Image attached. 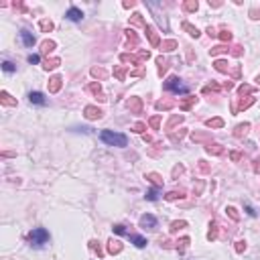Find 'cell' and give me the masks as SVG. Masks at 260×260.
Returning <instances> with one entry per match:
<instances>
[{
    "mask_svg": "<svg viewBox=\"0 0 260 260\" xmlns=\"http://www.w3.org/2000/svg\"><path fill=\"white\" fill-rule=\"evenodd\" d=\"M222 120H219V118H215V120H207V126H214V128H219V126H222Z\"/></svg>",
    "mask_w": 260,
    "mask_h": 260,
    "instance_id": "9a60e30c",
    "label": "cell"
},
{
    "mask_svg": "<svg viewBox=\"0 0 260 260\" xmlns=\"http://www.w3.org/2000/svg\"><path fill=\"white\" fill-rule=\"evenodd\" d=\"M167 197H169V199H177V197H181V193H175V191H173V193H169Z\"/></svg>",
    "mask_w": 260,
    "mask_h": 260,
    "instance_id": "1f68e13d",
    "label": "cell"
},
{
    "mask_svg": "<svg viewBox=\"0 0 260 260\" xmlns=\"http://www.w3.org/2000/svg\"><path fill=\"white\" fill-rule=\"evenodd\" d=\"M185 8H187V10H195V8H197V2H187Z\"/></svg>",
    "mask_w": 260,
    "mask_h": 260,
    "instance_id": "4316f807",
    "label": "cell"
},
{
    "mask_svg": "<svg viewBox=\"0 0 260 260\" xmlns=\"http://www.w3.org/2000/svg\"><path fill=\"white\" fill-rule=\"evenodd\" d=\"M29 240H31L33 246H37V248H43V246L49 242V232H47L45 228H35L31 234H29Z\"/></svg>",
    "mask_w": 260,
    "mask_h": 260,
    "instance_id": "7a4b0ae2",
    "label": "cell"
},
{
    "mask_svg": "<svg viewBox=\"0 0 260 260\" xmlns=\"http://www.w3.org/2000/svg\"><path fill=\"white\" fill-rule=\"evenodd\" d=\"M183 27H185V29H187V31H189V35H193V37H197V35H199V31H197V29H193V27H191V24H187V23H185V24H183Z\"/></svg>",
    "mask_w": 260,
    "mask_h": 260,
    "instance_id": "ac0fdd59",
    "label": "cell"
},
{
    "mask_svg": "<svg viewBox=\"0 0 260 260\" xmlns=\"http://www.w3.org/2000/svg\"><path fill=\"white\" fill-rule=\"evenodd\" d=\"M157 197H159V189H150V191L146 193V199H149V201H154Z\"/></svg>",
    "mask_w": 260,
    "mask_h": 260,
    "instance_id": "4fadbf2b",
    "label": "cell"
},
{
    "mask_svg": "<svg viewBox=\"0 0 260 260\" xmlns=\"http://www.w3.org/2000/svg\"><path fill=\"white\" fill-rule=\"evenodd\" d=\"M258 84H260V77H258Z\"/></svg>",
    "mask_w": 260,
    "mask_h": 260,
    "instance_id": "836d02e7",
    "label": "cell"
},
{
    "mask_svg": "<svg viewBox=\"0 0 260 260\" xmlns=\"http://www.w3.org/2000/svg\"><path fill=\"white\" fill-rule=\"evenodd\" d=\"M130 240H132L134 246H138V248H144V246H146V240L142 236H130Z\"/></svg>",
    "mask_w": 260,
    "mask_h": 260,
    "instance_id": "9c48e42d",
    "label": "cell"
},
{
    "mask_svg": "<svg viewBox=\"0 0 260 260\" xmlns=\"http://www.w3.org/2000/svg\"><path fill=\"white\" fill-rule=\"evenodd\" d=\"M57 63H59L57 59H51V61H47V63H45V69H53V67H57Z\"/></svg>",
    "mask_w": 260,
    "mask_h": 260,
    "instance_id": "ffe728a7",
    "label": "cell"
},
{
    "mask_svg": "<svg viewBox=\"0 0 260 260\" xmlns=\"http://www.w3.org/2000/svg\"><path fill=\"white\" fill-rule=\"evenodd\" d=\"M108 250L114 254V252H120V250H122V246H120V242H114V240H112V242H110V246H108Z\"/></svg>",
    "mask_w": 260,
    "mask_h": 260,
    "instance_id": "30bf717a",
    "label": "cell"
},
{
    "mask_svg": "<svg viewBox=\"0 0 260 260\" xmlns=\"http://www.w3.org/2000/svg\"><path fill=\"white\" fill-rule=\"evenodd\" d=\"M226 211H228V214H230V215H232V218H234V219H238V214H236V209H234V207H228V209H226Z\"/></svg>",
    "mask_w": 260,
    "mask_h": 260,
    "instance_id": "83f0119b",
    "label": "cell"
},
{
    "mask_svg": "<svg viewBox=\"0 0 260 260\" xmlns=\"http://www.w3.org/2000/svg\"><path fill=\"white\" fill-rule=\"evenodd\" d=\"M2 98H4V104H14V102H12V100H10V96H8L6 92L2 94Z\"/></svg>",
    "mask_w": 260,
    "mask_h": 260,
    "instance_id": "4dcf8cb0",
    "label": "cell"
},
{
    "mask_svg": "<svg viewBox=\"0 0 260 260\" xmlns=\"http://www.w3.org/2000/svg\"><path fill=\"white\" fill-rule=\"evenodd\" d=\"M215 67H218V71H226V61H215Z\"/></svg>",
    "mask_w": 260,
    "mask_h": 260,
    "instance_id": "7402d4cb",
    "label": "cell"
},
{
    "mask_svg": "<svg viewBox=\"0 0 260 260\" xmlns=\"http://www.w3.org/2000/svg\"><path fill=\"white\" fill-rule=\"evenodd\" d=\"M207 153H222V149H219V144H209L207 146Z\"/></svg>",
    "mask_w": 260,
    "mask_h": 260,
    "instance_id": "d6986e66",
    "label": "cell"
},
{
    "mask_svg": "<svg viewBox=\"0 0 260 260\" xmlns=\"http://www.w3.org/2000/svg\"><path fill=\"white\" fill-rule=\"evenodd\" d=\"M2 69H4L6 73H12V71H14V65H12L10 61H4V63H2Z\"/></svg>",
    "mask_w": 260,
    "mask_h": 260,
    "instance_id": "5bb4252c",
    "label": "cell"
},
{
    "mask_svg": "<svg viewBox=\"0 0 260 260\" xmlns=\"http://www.w3.org/2000/svg\"><path fill=\"white\" fill-rule=\"evenodd\" d=\"M128 106H132L134 110H138V108H140V102H138V100H132V102H128Z\"/></svg>",
    "mask_w": 260,
    "mask_h": 260,
    "instance_id": "484cf974",
    "label": "cell"
},
{
    "mask_svg": "<svg viewBox=\"0 0 260 260\" xmlns=\"http://www.w3.org/2000/svg\"><path fill=\"white\" fill-rule=\"evenodd\" d=\"M149 179L153 181V183H157V185H161V179H159V175H154V173H150L149 175Z\"/></svg>",
    "mask_w": 260,
    "mask_h": 260,
    "instance_id": "cb8c5ba5",
    "label": "cell"
},
{
    "mask_svg": "<svg viewBox=\"0 0 260 260\" xmlns=\"http://www.w3.org/2000/svg\"><path fill=\"white\" fill-rule=\"evenodd\" d=\"M140 226L142 228H154L157 226V218H154V215H142L140 218Z\"/></svg>",
    "mask_w": 260,
    "mask_h": 260,
    "instance_id": "8992f818",
    "label": "cell"
},
{
    "mask_svg": "<svg viewBox=\"0 0 260 260\" xmlns=\"http://www.w3.org/2000/svg\"><path fill=\"white\" fill-rule=\"evenodd\" d=\"M59 85H61V77H53L51 79V92H57Z\"/></svg>",
    "mask_w": 260,
    "mask_h": 260,
    "instance_id": "7c38bea8",
    "label": "cell"
},
{
    "mask_svg": "<svg viewBox=\"0 0 260 260\" xmlns=\"http://www.w3.org/2000/svg\"><path fill=\"white\" fill-rule=\"evenodd\" d=\"M114 232L116 234H126V230H124V226H114Z\"/></svg>",
    "mask_w": 260,
    "mask_h": 260,
    "instance_id": "f1b7e54d",
    "label": "cell"
},
{
    "mask_svg": "<svg viewBox=\"0 0 260 260\" xmlns=\"http://www.w3.org/2000/svg\"><path fill=\"white\" fill-rule=\"evenodd\" d=\"M20 39H23V43L27 47H33L35 45V37H33V33H29L27 29H23V31H20Z\"/></svg>",
    "mask_w": 260,
    "mask_h": 260,
    "instance_id": "52a82bcc",
    "label": "cell"
},
{
    "mask_svg": "<svg viewBox=\"0 0 260 260\" xmlns=\"http://www.w3.org/2000/svg\"><path fill=\"white\" fill-rule=\"evenodd\" d=\"M144 29H146V33H149V37H150V43H153V45H157V43H159V37L154 35V31L150 27H144Z\"/></svg>",
    "mask_w": 260,
    "mask_h": 260,
    "instance_id": "8fae6325",
    "label": "cell"
},
{
    "mask_svg": "<svg viewBox=\"0 0 260 260\" xmlns=\"http://www.w3.org/2000/svg\"><path fill=\"white\" fill-rule=\"evenodd\" d=\"M39 61H41L39 55H29V63H39Z\"/></svg>",
    "mask_w": 260,
    "mask_h": 260,
    "instance_id": "d4e9b609",
    "label": "cell"
},
{
    "mask_svg": "<svg viewBox=\"0 0 260 260\" xmlns=\"http://www.w3.org/2000/svg\"><path fill=\"white\" fill-rule=\"evenodd\" d=\"M183 226H185V222H175V224L171 226V232H177V230H179V228H183Z\"/></svg>",
    "mask_w": 260,
    "mask_h": 260,
    "instance_id": "603a6c76",
    "label": "cell"
},
{
    "mask_svg": "<svg viewBox=\"0 0 260 260\" xmlns=\"http://www.w3.org/2000/svg\"><path fill=\"white\" fill-rule=\"evenodd\" d=\"M177 47V43L175 41H167V43H163V49L165 51H171V49H175Z\"/></svg>",
    "mask_w": 260,
    "mask_h": 260,
    "instance_id": "e0dca14e",
    "label": "cell"
},
{
    "mask_svg": "<svg viewBox=\"0 0 260 260\" xmlns=\"http://www.w3.org/2000/svg\"><path fill=\"white\" fill-rule=\"evenodd\" d=\"M65 16H67L69 20H73V23H77V20H81V19H84V12H81L79 8H75V6H73V8H69V10H67V14H65Z\"/></svg>",
    "mask_w": 260,
    "mask_h": 260,
    "instance_id": "277c9868",
    "label": "cell"
},
{
    "mask_svg": "<svg viewBox=\"0 0 260 260\" xmlns=\"http://www.w3.org/2000/svg\"><path fill=\"white\" fill-rule=\"evenodd\" d=\"M246 211H248V215H256V211H254L250 205H246Z\"/></svg>",
    "mask_w": 260,
    "mask_h": 260,
    "instance_id": "d6a6232c",
    "label": "cell"
},
{
    "mask_svg": "<svg viewBox=\"0 0 260 260\" xmlns=\"http://www.w3.org/2000/svg\"><path fill=\"white\" fill-rule=\"evenodd\" d=\"M165 88L171 89V92H175V94H187L189 92V88H187V85H183V84H181V79H177V77H169L167 84H165Z\"/></svg>",
    "mask_w": 260,
    "mask_h": 260,
    "instance_id": "3957f363",
    "label": "cell"
},
{
    "mask_svg": "<svg viewBox=\"0 0 260 260\" xmlns=\"http://www.w3.org/2000/svg\"><path fill=\"white\" fill-rule=\"evenodd\" d=\"M29 100H31L33 104H37V106H45V104H47V100H45V96H43L41 92H31Z\"/></svg>",
    "mask_w": 260,
    "mask_h": 260,
    "instance_id": "5b68a950",
    "label": "cell"
},
{
    "mask_svg": "<svg viewBox=\"0 0 260 260\" xmlns=\"http://www.w3.org/2000/svg\"><path fill=\"white\" fill-rule=\"evenodd\" d=\"M85 116H88L89 120L102 118V110H100V108H94V106H88V108H85Z\"/></svg>",
    "mask_w": 260,
    "mask_h": 260,
    "instance_id": "ba28073f",
    "label": "cell"
},
{
    "mask_svg": "<svg viewBox=\"0 0 260 260\" xmlns=\"http://www.w3.org/2000/svg\"><path fill=\"white\" fill-rule=\"evenodd\" d=\"M41 29H43V31H51V29H53V24H51L49 20H43V23H41Z\"/></svg>",
    "mask_w": 260,
    "mask_h": 260,
    "instance_id": "44dd1931",
    "label": "cell"
},
{
    "mask_svg": "<svg viewBox=\"0 0 260 260\" xmlns=\"http://www.w3.org/2000/svg\"><path fill=\"white\" fill-rule=\"evenodd\" d=\"M53 47H55V43H53V41H45V43H43V51H45V53H49Z\"/></svg>",
    "mask_w": 260,
    "mask_h": 260,
    "instance_id": "2e32d148",
    "label": "cell"
},
{
    "mask_svg": "<svg viewBox=\"0 0 260 260\" xmlns=\"http://www.w3.org/2000/svg\"><path fill=\"white\" fill-rule=\"evenodd\" d=\"M250 89H252V88H250V85H242V88H240V94H242V96H244V94H248Z\"/></svg>",
    "mask_w": 260,
    "mask_h": 260,
    "instance_id": "f546056e",
    "label": "cell"
},
{
    "mask_svg": "<svg viewBox=\"0 0 260 260\" xmlns=\"http://www.w3.org/2000/svg\"><path fill=\"white\" fill-rule=\"evenodd\" d=\"M100 138H102L106 144H110V146H126L128 144V138L124 136V134L112 132V130H102Z\"/></svg>",
    "mask_w": 260,
    "mask_h": 260,
    "instance_id": "6da1fadb",
    "label": "cell"
}]
</instances>
